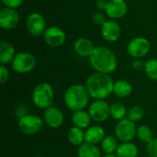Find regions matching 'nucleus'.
I'll return each instance as SVG.
<instances>
[{"mask_svg": "<svg viewBox=\"0 0 157 157\" xmlns=\"http://www.w3.org/2000/svg\"><path fill=\"white\" fill-rule=\"evenodd\" d=\"M151 48L150 41L144 37H135L131 40L127 46L128 54L134 59H141L147 55Z\"/></svg>", "mask_w": 157, "mask_h": 157, "instance_id": "1a4fd4ad", "label": "nucleus"}, {"mask_svg": "<svg viewBox=\"0 0 157 157\" xmlns=\"http://www.w3.org/2000/svg\"><path fill=\"white\" fill-rule=\"evenodd\" d=\"M144 72L148 78L157 81V59H149L145 62Z\"/></svg>", "mask_w": 157, "mask_h": 157, "instance_id": "bb28decb", "label": "nucleus"}, {"mask_svg": "<svg viewBox=\"0 0 157 157\" xmlns=\"http://www.w3.org/2000/svg\"><path fill=\"white\" fill-rule=\"evenodd\" d=\"M88 113L92 121L104 122L110 117V105L103 99H95L88 106Z\"/></svg>", "mask_w": 157, "mask_h": 157, "instance_id": "6e6552de", "label": "nucleus"}, {"mask_svg": "<svg viewBox=\"0 0 157 157\" xmlns=\"http://www.w3.org/2000/svg\"><path fill=\"white\" fill-rule=\"evenodd\" d=\"M92 20L95 24L97 25H100L102 26L105 22H106V19H105V16L101 13H96L93 17H92Z\"/></svg>", "mask_w": 157, "mask_h": 157, "instance_id": "2f4dec72", "label": "nucleus"}, {"mask_svg": "<svg viewBox=\"0 0 157 157\" xmlns=\"http://www.w3.org/2000/svg\"><path fill=\"white\" fill-rule=\"evenodd\" d=\"M101 149L105 155H113L116 154V151L119 147V140L116 136L106 135L104 140L101 142Z\"/></svg>", "mask_w": 157, "mask_h": 157, "instance_id": "b1692460", "label": "nucleus"}, {"mask_svg": "<svg viewBox=\"0 0 157 157\" xmlns=\"http://www.w3.org/2000/svg\"><path fill=\"white\" fill-rule=\"evenodd\" d=\"M128 109L122 102H114L110 105V117L119 121L127 118Z\"/></svg>", "mask_w": 157, "mask_h": 157, "instance_id": "393cba45", "label": "nucleus"}, {"mask_svg": "<svg viewBox=\"0 0 157 157\" xmlns=\"http://www.w3.org/2000/svg\"><path fill=\"white\" fill-rule=\"evenodd\" d=\"M88 60L91 67L98 73L110 75L116 71L118 66L116 54L105 46L96 47Z\"/></svg>", "mask_w": 157, "mask_h": 157, "instance_id": "f03ea898", "label": "nucleus"}, {"mask_svg": "<svg viewBox=\"0 0 157 157\" xmlns=\"http://www.w3.org/2000/svg\"><path fill=\"white\" fill-rule=\"evenodd\" d=\"M148 157H151V156H148Z\"/></svg>", "mask_w": 157, "mask_h": 157, "instance_id": "4c0bfd02", "label": "nucleus"}, {"mask_svg": "<svg viewBox=\"0 0 157 157\" xmlns=\"http://www.w3.org/2000/svg\"><path fill=\"white\" fill-rule=\"evenodd\" d=\"M16 56V51L14 46L6 40H1L0 42V63L2 65H6L12 63Z\"/></svg>", "mask_w": 157, "mask_h": 157, "instance_id": "a211bd4d", "label": "nucleus"}, {"mask_svg": "<svg viewBox=\"0 0 157 157\" xmlns=\"http://www.w3.org/2000/svg\"><path fill=\"white\" fill-rule=\"evenodd\" d=\"M115 155L118 157H137L139 155V149L137 145L132 142L121 143L119 144Z\"/></svg>", "mask_w": 157, "mask_h": 157, "instance_id": "412c9836", "label": "nucleus"}, {"mask_svg": "<svg viewBox=\"0 0 157 157\" xmlns=\"http://www.w3.org/2000/svg\"><path fill=\"white\" fill-rule=\"evenodd\" d=\"M108 2H109V1H107V0H97L96 6H97V7H98V9H100V10H106Z\"/></svg>", "mask_w": 157, "mask_h": 157, "instance_id": "f704fd0d", "label": "nucleus"}, {"mask_svg": "<svg viewBox=\"0 0 157 157\" xmlns=\"http://www.w3.org/2000/svg\"><path fill=\"white\" fill-rule=\"evenodd\" d=\"M115 136L121 143L132 142L137 133V126L135 122L125 118L121 121H119L114 129Z\"/></svg>", "mask_w": 157, "mask_h": 157, "instance_id": "0eeeda50", "label": "nucleus"}, {"mask_svg": "<svg viewBox=\"0 0 157 157\" xmlns=\"http://www.w3.org/2000/svg\"><path fill=\"white\" fill-rule=\"evenodd\" d=\"M136 136L140 141L143 143H150L155 137H154V132L151 130V128L147 125H140L137 127V133Z\"/></svg>", "mask_w": 157, "mask_h": 157, "instance_id": "a878e982", "label": "nucleus"}, {"mask_svg": "<svg viewBox=\"0 0 157 157\" xmlns=\"http://www.w3.org/2000/svg\"><path fill=\"white\" fill-rule=\"evenodd\" d=\"M53 98L54 91L51 84L41 82L35 86L31 96V100L35 107L40 109H46L52 106Z\"/></svg>", "mask_w": 157, "mask_h": 157, "instance_id": "20e7f679", "label": "nucleus"}, {"mask_svg": "<svg viewBox=\"0 0 157 157\" xmlns=\"http://www.w3.org/2000/svg\"><path fill=\"white\" fill-rule=\"evenodd\" d=\"M91 97L86 86L80 84H74L70 86L63 95V101L65 106L71 111H78L85 109L89 106Z\"/></svg>", "mask_w": 157, "mask_h": 157, "instance_id": "7ed1b4c3", "label": "nucleus"}, {"mask_svg": "<svg viewBox=\"0 0 157 157\" xmlns=\"http://www.w3.org/2000/svg\"><path fill=\"white\" fill-rule=\"evenodd\" d=\"M146 151L149 156L157 157V138H154L146 145Z\"/></svg>", "mask_w": 157, "mask_h": 157, "instance_id": "c85d7f7f", "label": "nucleus"}, {"mask_svg": "<svg viewBox=\"0 0 157 157\" xmlns=\"http://www.w3.org/2000/svg\"><path fill=\"white\" fill-rule=\"evenodd\" d=\"M43 38L47 45L52 48H58L64 44L66 40L65 32L57 26H51L46 29Z\"/></svg>", "mask_w": 157, "mask_h": 157, "instance_id": "9b49d317", "label": "nucleus"}, {"mask_svg": "<svg viewBox=\"0 0 157 157\" xmlns=\"http://www.w3.org/2000/svg\"><path fill=\"white\" fill-rule=\"evenodd\" d=\"M78 157H102L99 148L96 144H91L88 143L83 144L78 147L77 150Z\"/></svg>", "mask_w": 157, "mask_h": 157, "instance_id": "5701e85b", "label": "nucleus"}, {"mask_svg": "<svg viewBox=\"0 0 157 157\" xmlns=\"http://www.w3.org/2000/svg\"><path fill=\"white\" fill-rule=\"evenodd\" d=\"M11 65L12 69L16 73L25 75L30 73L36 67L37 59L34 54L28 52H22L16 54L15 58L11 63Z\"/></svg>", "mask_w": 157, "mask_h": 157, "instance_id": "39448f33", "label": "nucleus"}, {"mask_svg": "<svg viewBox=\"0 0 157 157\" xmlns=\"http://www.w3.org/2000/svg\"><path fill=\"white\" fill-rule=\"evenodd\" d=\"M114 83L110 75L95 72L87 77L85 86L91 98L105 100L113 93Z\"/></svg>", "mask_w": 157, "mask_h": 157, "instance_id": "f257e3e1", "label": "nucleus"}, {"mask_svg": "<svg viewBox=\"0 0 157 157\" xmlns=\"http://www.w3.org/2000/svg\"><path fill=\"white\" fill-rule=\"evenodd\" d=\"M26 29L28 32L34 37L43 35L47 29L44 17L38 12L29 14L26 19Z\"/></svg>", "mask_w": 157, "mask_h": 157, "instance_id": "9d476101", "label": "nucleus"}, {"mask_svg": "<svg viewBox=\"0 0 157 157\" xmlns=\"http://www.w3.org/2000/svg\"><path fill=\"white\" fill-rule=\"evenodd\" d=\"M91 121L92 119L88 111H86L85 109L75 111L72 115V123L74 124V126L82 130H86L87 128H89L91 125Z\"/></svg>", "mask_w": 157, "mask_h": 157, "instance_id": "6ab92c4d", "label": "nucleus"}, {"mask_svg": "<svg viewBox=\"0 0 157 157\" xmlns=\"http://www.w3.org/2000/svg\"><path fill=\"white\" fill-rule=\"evenodd\" d=\"M144 117V110L141 106H133L132 107L127 113V119L133 122H138L143 120Z\"/></svg>", "mask_w": 157, "mask_h": 157, "instance_id": "cd10ccee", "label": "nucleus"}, {"mask_svg": "<svg viewBox=\"0 0 157 157\" xmlns=\"http://www.w3.org/2000/svg\"><path fill=\"white\" fill-rule=\"evenodd\" d=\"M95 46L93 42L86 38H80L76 40L74 43L75 52L81 57H87L89 58L92 52L95 50Z\"/></svg>", "mask_w": 157, "mask_h": 157, "instance_id": "f3484780", "label": "nucleus"}, {"mask_svg": "<svg viewBox=\"0 0 157 157\" xmlns=\"http://www.w3.org/2000/svg\"><path fill=\"white\" fill-rule=\"evenodd\" d=\"M16 113H17V116L18 117V119L29 114L28 112V108L25 106V105H19L17 109H16Z\"/></svg>", "mask_w": 157, "mask_h": 157, "instance_id": "473e14b6", "label": "nucleus"}, {"mask_svg": "<svg viewBox=\"0 0 157 157\" xmlns=\"http://www.w3.org/2000/svg\"><path fill=\"white\" fill-rule=\"evenodd\" d=\"M44 123L51 129H59L64 121V116L61 109L54 106L46 109L43 114Z\"/></svg>", "mask_w": 157, "mask_h": 157, "instance_id": "f8f14e48", "label": "nucleus"}, {"mask_svg": "<svg viewBox=\"0 0 157 157\" xmlns=\"http://www.w3.org/2000/svg\"><path fill=\"white\" fill-rule=\"evenodd\" d=\"M44 125V121L34 114H28L18 119L17 126L19 131L25 135H34L39 133Z\"/></svg>", "mask_w": 157, "mask_h": 157, "instance_id": "423d86ee", "label": "nucleus"}, {"mask_svg": "<svg viewBox=\"0 0 157 157\" xmlns=\"http://www.w3.org/2000/svg\"><path fill=\"white\" fill-rule=\"evenodd\" d=\"M106 137L105 130L99 125H94L87 128L85 132V141L86 143L91 144H98Z\"/></svg>", "mask_w": 157, "mask_h": 157, "instance_id": "dca6fc26", "label": "nucleus"}, {"mask_svg": "<svg viewBox=\"0 0 157 157\" xmlns=\"http://www.w3.org/2000/svg\"><path fill=\"white\" fill-rule=\"evenodd\" d=\"M128 10V5L125 0H109L106 14L111 19H119L123 17Z\"/></svg>", "mask_w": 157, "mask_h": 157, "instance_id": "2eb2a0df", "label": "nucleus"}, {"mask_svg": "<svg viewBox=\"0 0 157 157\" xmlns=\"http://www.w3.org/2000/svg\"><path fill=\"white\" fill-rule=\"evenodd\" d=\"M144 66H145V63L141 60V59H135V61L132 63V67L135 70H144Z\"/></svg>", "mask_w": 157, "mask_h": 157, "instance_id": "72a5a7b5", "label": "nucleus"}, {"mask_svg": "<svg viewBox=\"0 0 157 157\" xmlns=\"http://www.w3.org/2000/svg\"><path fill=\"white\" fill-rule=\"evenodd\" d=\"M1 2L5 6V7L17 9L23 4L24 0H1Z\"/></svg>", "mask_w": 157, "mask_h": 157, "instance_id": "c756f323", "label": "nucleus"}, {"mask_svg": "<svg viewBox=\"0 0 157 157\" xmlns=\"http://www.w3.org/2000/svg\"><path fill=\"white\" fill-rule=\"evenodd\" d=\"M34 157H45V156H43V155H35Z\"/></svg>", "mask_w": 157, "mask_h": 157, "instance_id": "e433bc0d", "label": "nucleus"}, {"mask_svg": "<svg viewBox=\"0 0 157 157\" xmlns=\"http://www.w3.org/2000/svg\"><path fill=\"white\" fill-rule=\"evenodd\" d=\"M121 34V29L118 22L113 19L106 20L101 26V35L103 39L109 42L117 41Z\"/></svg>", "mask_w": 157, "mask_h": 157, "instance_id": "4468645a", "label": "nucleus"}, {"mask_svg": "<svg viewBox=\"0 0 157 157\" xmlns=\"http://www.w3.org/2000/svg\"><path fill=\"white\" fill-rule=\"evenodd\" d=\"M113 93L115 94V96L121 98H128L132 93V86L127 80L124 79L118 80L114 83Z\"/></svg>", "mask_w": 157, "mask_h": 157, "instance_id": "aec40b11", "label": "nucleus"}, {"mask_svg": "<svg viewBox=\"0 0 157 157\" xmlns=\"http://www.w3.org/2000/svg\"><path fill=\"white\" fill-rule=\"evenodd\" d=\"M19 22V15L14 8L3 7L0 9V27L3 29H13Z\"/></svg>", "mask_w": 157, "mask_h": 157, "instance_id": "ddd939ff", "label": "nucleus"}, {"mask_svg": "<svg viewBox=\"0 0 157 157\" xmlns=\"http://www.w3.org/2000/svg\"><path fill=\"white\" fill-rule=\"evenodd\" d=\"M67 139L72 145L79 147L83 144L86 143L85 132H84V130L74 126L69 129V131L67 132Z\"/></svg>", "mask_w": 157, "mask_h": 157, "instance_id": "4be33fe9", "label": "nucleus"}, {"mask_svg": "<svg viewBox=\"0 0 157 157\" xmlns=\"http://www.w3.org/2000/svg\"><path fill=\"white\" fill-rule=\"evenodd\" d=\"M102 157H118L115 154H113V155H103Z\"/></svg>", "mask_w": 157, "mask_h": 157, "instance_id": "c9c22d12", "label": "nucleus"}, {"mask_svg": "<svg viewBox=\"0 0 157 157\" xmlns=\"http://www.w3.org/2000/svg\"><path fill=\"white\" fill-rule=\"evenodd\" d=\"M9 78V71L6 65H0V83L5 84Z\"/></svg>", "mask_w": 157, "mask_h": 157, "instance_id": "7c9ffc66", "label": "nucleus"}]
</instances>
